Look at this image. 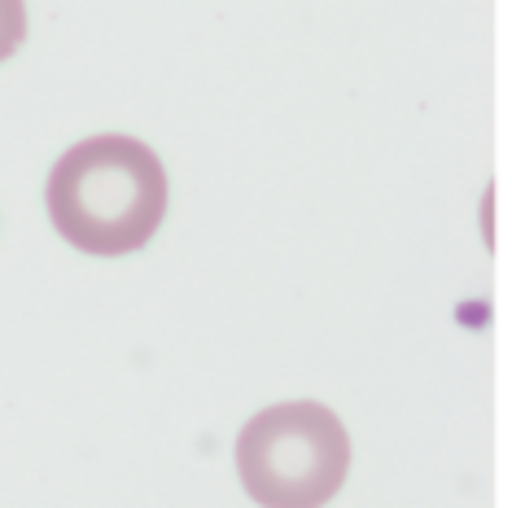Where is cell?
<instances>
[{"label":"cell","mask_w":512,"mask_h":508,"mask_svg":"<svg viewBox=\"0 0 512 508\" xmlns=\"http://www.w3.org/2000/svg\"><path fill=\"white\" fill-rule=\"evenodd\" d=\"M44 211L66 246L119 259L158 233L167 215V167L136 136H88L53 163Z\"/></svg>","instance_id":"6da1fadb"},{"label":"cell","mask_w":512,"mask_h":508,"mask_svg":"<svg viewBox=\"0 0 512 508\" xmlns=\"http://www.w3.org/2000/svg\"><path fill=\"white\" fill-rule=\"evenodd\" d=\"M351 469V434L324 403L263 408L237 434L241 487L263 508H324Z\"/></svg>","instance_id":"7a4b0ae2"},{"label":"cell","mask_w":512,"mask_h":508,"mask_svg":"<svg viewBox=\"0 0 512 508\" xmlns=\"http://www.w3.org/2000/svg\"><path fill=\"white\" fill-rule=\"evenodd\" d=\"M27 40V0H0V62H9Z\"/></svg>","instance_id":"3957f363"}]
</instances>
